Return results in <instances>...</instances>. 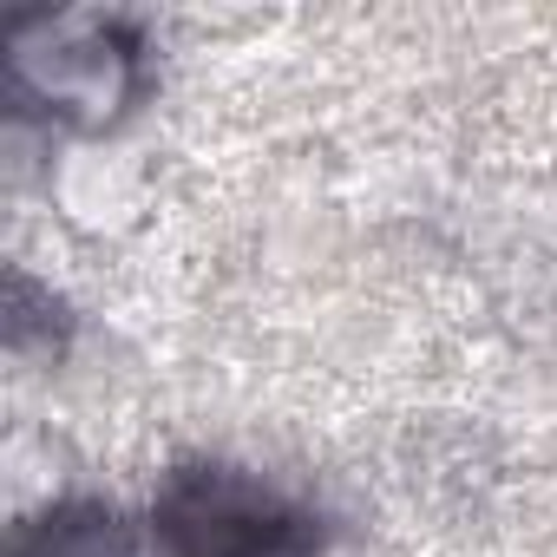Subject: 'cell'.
<instances>
[{
  "instance_id": "cell-1",
  "label": "cell",
  "mask_w": 557,
  "mask_h": 557,
  "mask_svg": "<svg viewBox=\"0 0 557 557\" xmlns=\"http://www.w3.org/2000/svg\"><path fill=\"white\" fill-rule=\"evenodd\" d=\"M164 557H322L329 524L236 466H177L151 505Z\"/></svg>"
},
{
  "instance_id": "cell-2",
  "label": "cell",
  "mask_w": 557,
  "mask_h": 557,
  "mask_svg": "<svg viewBox=\"0 0 557 557\" xmlns=\"http://www.w3.org/2000/svg\"><path fill=\"white\" fill-rule=\"evenodd\" d=\"M34 21L53 40V60H47L40 86H14L21 106H47L60 119L99 125L125 99H138V86H145V73H138L145 47H138V34L125 21H92V14H66V21L34 14Z\"/></svg>"
}]
</instances>
